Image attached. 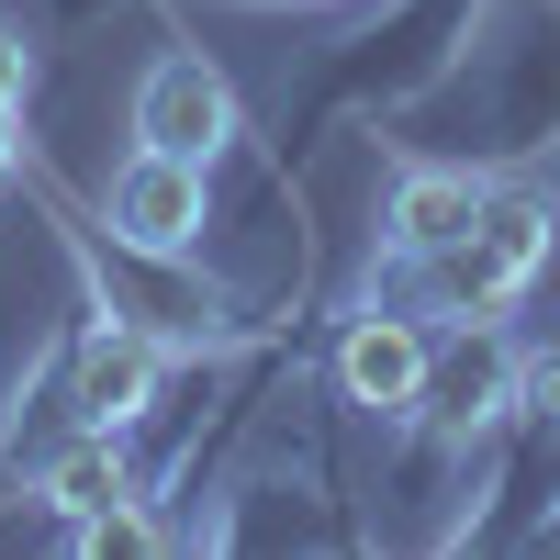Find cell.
<instances>
[{
  "label": "cell",
  "instance_id": "8",
  "mask_svg": "<svg viewBox=\"0 0 560 560\" xmlns=\"http://www.w3.org/2000/svg\"><path fill=\"white\" fill-rule=\"evenodd\" d=\"M135 482H124V459H113V427H79V448H57L45 459V504H57V516H102V504H124Z\"/></svg>",
  "mask_w": 560,
  "mask_h": 560
},
{
  "label": "cell",
  "instance_id": "5",
  "mask_svg": "<svg viewBox=\"0 0 560 560\" xmlns=\"http://www.w3.org/2000/svg\"><path fill=\"white\" fill-rule=\"evenodd\" d=\"M427 337H415L404 314H359L348 337H337V393L370 404V415H415V393H427Z\"/></svg>",
  "mask_w": 560,
  "mask_h": 560
},
{
  "label": "cell",
  "instance_id": "4",
  "mask_svg": "<svg viewBox=\"0 0 560 560\" xmlns=\"http://www.w3.org/2000/svg\"><path fill=\"white\" fill-rule=\"evenodd\" d=\"M158 370H168L158 325L102 314V325H90V337L68 348V415H79V427H135V415L158 404Z\"/></svg>",
  "mask_w": 560,
  "mask_h": 560
},
{
  "label": "cell",
  "instance_id": "11",
  "mask_svg": "<svg viewBox=\"0 0 560 560\" xmlns=\"http://www.w3.org/2000/svg\"><path fill=\"white\" fill-rule=\"evenodd\" d=\"M12 168H23V124L0 113V179H12Z\"/></svg>",
  "mask_w": 560,
  "mask_h": 560
},
{
  "label": "cell",
  "instance_id": "10",
  "mask_svg": "<svg viewBox=\"0 0 560 560\" xmlns=\"http://www.w3.org/2000/svg\"><path fill=\"white\" fill-rule=\"evenodd\" d=\"M23 90H34V45H23L12 12H0V113H23Z\"/></svg>",
  "mask_w": 560,
  "mask_h": 560
},
{
  "label": "cell",
  "instance_id": "6",
  "mask_svg": "<svg viewBox=\"0 0 560 560\" xmlns=\"http://www.w3.org/2000/svg\"><path fill=\"white\" fill-rule=\"evenodd\" d=\"M504 393H516V359H504L493 337L427 359V393H415V415H438V427H482V415H504Z\"/></svg>",
  "mask_w": 560,
  "mask_h": 560
},
{
  "label": "cell",
  "instance_id": "7",
  "mask_svg": "<svg viewBox=\"0 0 560 560\" xmlns=\"http://www.w3.org/2000/svg\"><path fill=\"white\" fill-rule=\"evenodd\" d=\"M471 213H482V179H471V168H415L404 191H393V236H404L415 258H438V247L471 236Z\"/></svg>",
  "mask_w": 560,
  "mask_h": 560
},
{
  "label": "cell",
  "instance_id": "1",
  "mask_svg": "<svg viewBox=\"0 0 560 560\" xmlns=\"http://www.w3.org/2000/svg\"><path fill=\"white\" fill-rule=\"evenodd\" d=\"M538 269H549V213H538V202H516V191H482L471 236L427 258V292H438L448 314H471V325H482V314L516 303Z\"/></svg>",
  "mask_w": 560,
  "mask_h": 560
},
{
  "label": "cell",
  "instance_id": "2",
  "mask_svg": "<svg viewBox=\"0 0 560 560\" xmlns=\"http://www.w3.org/2000/svg\"><path fill=\"white\" fill-rule=\"evenodd\" d=\"M135 147H168V158H224L236 147V90H224V68L213 57H158L147 79H135Z\"/></svg>",
  "mask_w": 560,
  "mask_h": 560
},
{
  "label": "cell",
  "instance_id": "3",
  "mask_svg": "<svg viewBox=\"0 0 560 560\" xmlns=\"http://www.w3.org/2000/svg\"><path fill=\"white\" fill-rule=\"evenodd\" d=\"M113 247L135 258H191L202 247V158H168V147H135L113 168Z\"/></svg>",
  "mask_w": 560,
  "mask_h": 560
},
{
  "label": "cell",
  "instance_id": "9",
  "mask_svg": "<svg viewBox=\"0 0 560 560\" xmlns=\"http://www.w3.org/2000/svg\"><path fill=\"white\" fill-rule=\"evenodd\" d=\"M158 538H168V527H158L147 504H135V493H124V504H102V516L79 527V549H102V560H147Z\"/></svg>",
  "mask_w": 560,
  "mask_h": 560
}]
</instances>
